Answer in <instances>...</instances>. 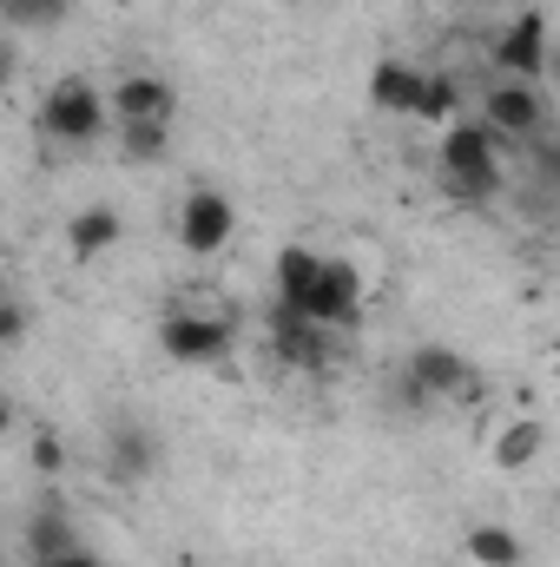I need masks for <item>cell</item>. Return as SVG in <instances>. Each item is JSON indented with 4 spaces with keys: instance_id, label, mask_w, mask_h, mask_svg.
Returning <instances> with one entry per match:
<instances>
[{
    "instance_id": "obj_1",
    "label": "cell",
    "mask_w": 560,
    "mask_h": 567,
    "mask_svg": "<svg viewBox=\"0 0 560 567\" xmlns=\"http://www.w3.org/2000/svg\"><path fill=\"white\" fill-rule=\"evenodd\" d=\"M435 158H442V185L462 205H481V198H495L508 185V145L495 140L481 120H448Z\"/></svg>"
},
{
    "instance_id": "obj_2",
    "label": "cell",
    "mask_w": 560,
    "mask_h": 567,
    "mask_svg": "<svg viewBox=\"0 0 560 567\" xmlns=\"http://www.w3.org/2000/svg\"><path fill=\"white\" fill-rule=\"evenodd\" d=\"M106 126H113L106 93H100L86 73L53 80V93L40 100V133H46V140H60V145H93Z\"/></svg>"
},
{
    "instance_id": "obj_3",
    "label": "cell",
    "mask_w": 560,
    "mask_h": 567,
    "mask_svg": "<svg viewBox=\"0 0 560 567\" xmlns=\"http://www.w3.org/2000/svg\"><path fill=\"white\" fill-rule=\"evenodd\" d=\"M481 126L501 145L548 140V100H541V86H528V80H495V86L481 93Z\"/></svg>"
},
{
    "instance_id": "obj_4",
    "label": "cell",
    "mask_w": 560,
    "mask_h": 567,
    "mask_svg": "<svg viewBox=\"0 0 560 567\" xmlns=\"http://www.w3.org/2000/svg\"><path fill=\"white\" fill-rule=\"evenodd\" d=\"M231 343H238L231 317H211V310H172V317L158 323V350H165L172 363H191V370L231 357Z\"/></svg>"
},
{
    "instance_id": "obj_5",
    "label": "cell",
    "mask_w": 560,
    "mask_h": 567,
    "mask_svg": "<svg viewBox=\"0 0 560 567\" xmlns=\"http://www.w3.org/2000/svg\"><path fill=\"white\" fill-rule=\"evenodd\" d=\"M231 231H238V205L225 192H211V185L185 192V205H178V245L191 258H218L231 245Z\"/></svg>"
},
{
    "instance_id": "obj_6",
    "label": "cell",
    "mask_w": 560,
    "mask_h": 567,
    "mask_svg": "<svg viewBox=\"0 0 560 567\" xmlns=\"http://www.w3.org/2000/svg\"><path fill=\"white\" fill-rule=\"evenodd\" d=\"M475 390H481V377H475L468 357H455L442 343H422L409 357V396L416 403H455V396H475Z\"/></svg>"
},
{
    "instance_id": "obj_7",
    "label": "cell",
    "mask_w": 560,
    "mask_h": 567,
    "mask_svg": "<svg viewBox=\"0 0 560 567\" xmlns=\"http://www.w3.org/2000/svg\"><path fill=\"white\" fill-rule=\"evenodd\" d=\"M495 66H501V80H528V86H541V73H548V13H541V7H528V13H515V20L501 27V40H495Z\"/></svg>"
},
{
    "instance_id": "obj_8",
    "label": "cell",
    "mask_w": 560,
    "mask_h": 567,
    "mask_svg": "<svg viewBox=\"0 0 560 567\" xmlns=\"http://www.w3.org/2000/svg\"><path fill=\"white\" fill-rule=\"evenodd\" d=\"M356 303H363V271H356L350 258H323V271H317V284H310L303 317L323 323V330H343V323L356 317Z\"/></svg>"
},
{
    "instance_id": "obj_9",
    "label": "cell",
    "mask_w": 560,
    "mask_h": 567,
    "mask_svg": "<svg viewBox=\"0 0 560 567\" xmlns=\"http://www.w3.org/2000/svg\"><path fill=\"white\" fill-rule=\"evenodd\" d=\"M172 86L165 80H152V73H126L113 93H106V113H113V126H172Z\"/></svg>"
},
{
    "instance_id": "obj_10",
    "label": "cell",
    "mask_w": 560,
    "mask_h": 567,
    "mask_svg": "<svg viewBox=\"0 0 560 567\" xmlns=\"http://www.w3.org/2000/svg\"><path fill=\"white\" fill-rule=\"evenodd\" d=\"M330 343H336V337H330L323 323L297 317L290 303H278V310H271V350H278L290 370H323V363H330Z\"/></svg>"
},
{
    "instance_id": "obj_11",
    "label": "cell",
    "mask_w": 560,
    "mask_h": 567,
    "mask_svg": "<svg viewBox=\"0 0 560 567\" xmlns=\"http://www.w3.org/2000/svg\"><path fill=\"white\" fill-rule=\"evenodd\" d=\"M422 80H428V66H416V60H383V66L370 73V100H376V113H403V120H416Z\"/></svg>"
},
{
    "instance_id": "obj_12",
    "label": "cell",
    "mask_w": 560,
    "mask_h": 567,
    "mask_svg": "<svg viewBox=\"0 0 560 567\" xmlns=\"http://www.w3.org/2000/svg\"><path fill=\"white\" fill-rule=\"evenodd\" d=\"M541 449H548V423H541V416H515V423L495 435V449H488V455H495V468H508V475H515V468L541 462Z\"/></svg>"
},
{
    "instance_id": "obj_13",
    "label": "cell",
    "mask_w": 560,
    "mask_h": 567,
    "mask_svg": "<svg viewBox=\"0 0 560 567\" xmlns=\"http://www.w3.org/2000/svg\"><path fill=\"white\" fill-rule=\"evenodd\" d=\"M120 231H126V225H120L113 205H86V212L66 225V245H73V258H100V251L120 245Z\"/></svg>"
},
{
    "instance_id": "obj_14",
    "label": "cell",
    "mask_w": 560,
    "mask_h": 567,
    "mask_svg": "<svg viewBox=\"0 0 560 567\" xmlns=\"http://www.w3.org/2000/svg\"><path fill=\"white\" fill-rule=\"evenodd\" d=\"M80 548V528L60 515V508H40L33 522H27V561H60V555H73Z\"/></svg>"
},
{
    "instance_id": "obj_15",
    "label": "cell",
    "mask_w": 560,
    "mask_h": 567,
    "mask_svg": "<svg viewBox=\"0 0 560 567\" xmlns=\"http://www.w3.org/2000/svg\"><path fill=\"white\" fill-rule=\"evenodd\" d=\"M462 555H468L475 567H521V535L501 528V522H481V528H468Z\"/></svg>"
},
{
    "instance_id": "obj_16",
    "label": "cell",
    "mask_w": 560,
    "mask_h": 567,
    "mask_svg": "<svg viewBox=\"0 0 560 567\" xmlns=\"http://www.w3.org/2000/svg\"><path fill=\"white\" fill-rule=\"evenodd\" d=\"M317 271H323V258H317V251H303V245L278 251V303H290V310L303 317V303H310V284H317Z\"/></svg>"
},
{
    "instance_id": "obj_17",
    "label": "cell",
    "mask_w": 560,
    "mask_h": 567,
    "mask_svg": "<svg viewBox=\"0 0 560 567\" xmlns=\"http://www.w3.org/2000/svg\"><path fill=\"white\" fill-rule=\"evenodd\" d=\"M416 120H435V126L462 120V80H455V73H428V80H422V106H416Z\"/></svg>"
},
{
    "instance_id": "obj_18",
    "label": "cell",
    "mask_w": 560,
    "mask_h": 567,
    "mask_svg": "<svg viewBox=\"0 0 560 567\" xmlns=\"http://www.w3.org/2000/svg\"><path fill=\"white\" fill-rule=\"evenodd\" d=\"M145 468H152V435L145 429H120L113 435V475L120 482H139Z\"/></svg>"
},
{
    "instance_id": "obj_19",
    "label": "cell",
    "mask_w": 560,
    "mask_h": 567,
    "mask_svg": "<svg viewBox=\"0 0 560 567\" xmlns=\"http://www.w3.org/2000/svg\"><path fill=\"white\" fill-rule=\"evenodd\" d=\"M66 7H73V0H0V13H7L13 27H60Z\"/></svg>"
},
{
    "instance_id": "obj_20",
    "label": "cell",
    "mask_w": 560,
    "mask_h": 567,
    "mask_svg": "<svg viewBox=\"0 0 560 567\" xmlns=\"http://www.w3.org/2000/svg\"><path fill=\"white\" fill-rule=\"evenodd\" d=\"M120 145H126V158H165V145H172V126H120Z\"/></svg>"
},
{
    "instance_id": "obj_21",
    "label": "cell",
    "mask_w": 560,
    "mask_h": 567,
    "mask_svg": "<svg viewBox=\"0 0 560 567\" xmlns=\"http://www.w3.org/2000/svg\"><path fill=\"white\" fill-rule=\"evenodd\" d=\"M27 337V303H13V297H0V350H13Z\"/></svg>"
},
{
    "instance_id": "obj_22",
    "label": "cell",
    "mask_w": 560,
    "mask_h": 567,
    "mask_svg": "<svg viewBox=\"0 0 560 567\" xmlns=\"http://www.w3.org/2000/svg\"><path fill=\"white\" fill-rule=\"evenodd\" d=\"M33 462H40V468L53 475V468L66 462V449H60V435H33Z\"/></svg>"
},
{
    "instance_id": "obj_23",
    "label": "cell",
    "mask_w": 560,
    "mask_h": 567,
    "mask_svg": "<svg viewBox=\"0 0 560 567\" xmlns=\"http://www.w3.org/2000/svg\"><path fill=\"white\" fill-rule=\"evenodd\" d=\"M27 567H100L86 548H73V555H60V561H27Z\"/></svg>"
},
{
    "instance_id": "obj_24",
    "label": "cell",
    "mask_w": 560,
    "mask_h": 567,
    "mask_svg": "<svg viewBox=\"0 0 560 567\" xmlns=\"http://www.w3.org/2000/svg\"><path fill=\"white\" fill-rule=\"evenodd\" d=\"M13 80V53H7V40H0V86Z\"/></svg>"
},
{
    "instance_id": "obj_25",
    "label": "cell",
    "mask_w": 560,
    "mask_h": 567,
    "mask_svg": "<svg viewBox=\"0 0 560 567\" xmlns=\"http://www.w3.org/2000/svg\"><path fill=\"white\" fill-rule=\"evenodd\" d=\"M13 429V403H7V390H0V435Z\"/></svg>"
}]
</instances>
